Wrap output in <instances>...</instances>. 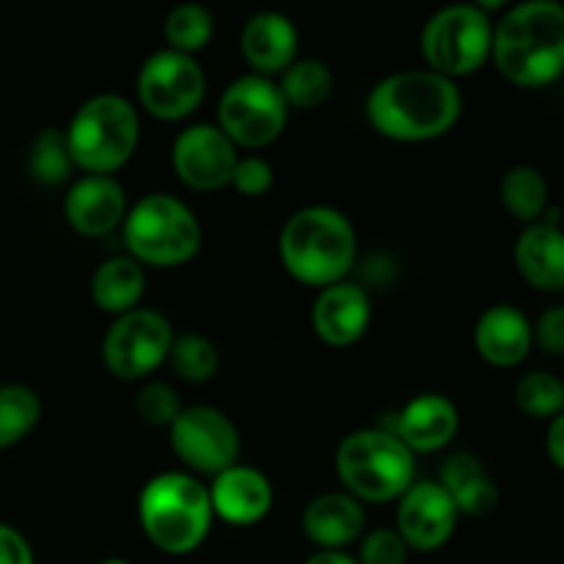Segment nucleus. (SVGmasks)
I'll use <instances>...</instances> for the list:
<instances>
[{
	"label": "nucleus",
	"mask_w": 564,
	"mask_h": 564,
	"mask_svg": "<svg viewBox=\"0 0 564 564\" xmlns=\"http://www.w3.org/2000/svg\"><path fill=\"white\" fill-rule=\"evenodd\" d=\"M463 110L455 80L430 69H408L386 77L367 99V119L383 138L422 143L446 135Z\"/></svg>",
	"instance_id": "obj_1"
},
{
	"label": "nucleus",
	"mask_w": 564,
	"mask_h": 564,
	"mask_svg": "<svg viewBox=\"0 0 564 564\" xmlns=\"http://www.w3.org/2000/svg\"><path fill=\"white\" fill-rule=\"evenodd\" d=\"M496 69L521 88H545L564 75V6L518 3L494 22Z\"/></svg>",
	"instance_id": "obj_2"
},
{
	"label": "nucleus",
	"mask_w": 564,
	"mask_h": 564,
	"mask_svg": "<svg viewBox=\"0 0 564 564\" xmlns=\"http://www.w3.org/2000/svg\"><path fill=\"white\" fill-rule=\"evenodd\" d=\"M279 253L292 279L325 290L341 284L350 273L356 262V229L339 209H297L281 229Z\"/></svg>",
	"instance_id": "obj_3"
},
{
	"label": "nucleus",
	"mask_w": 564,
	"mask_h": 564,
	"mask_svg": "<svg viewBox=\"0 0 564 564\" xmlns=\"http://www.w3.org/2000/svg\"><path fill=\"white\" fill-rule=\"evenodd\" d=\"M138 518L149 543L171 556H185L202 549L213 529L209 488L191 474L169 471L149 479L138 499Z\"/></svg>",
	"instance_id": "obj_4"
},
{
	"label": "nucleus",
	"mask_w": 564,
	"mask_h": 564,
	"mask_svg": "<svg viewBox=\"0 0 564 564\" xmlns=\"http://www.w3.org/2000/svg\"><path fill=\"white\" fill-rule=\"evenodd\" d=\"M75 169L110 176L124 169L138 149L141 119L130 99L99 94L83 102L64 130Z\"/></svg>",
	"instance_id": "obj_5"
},
{
	"label": "nucleus",
	"mask_w": 564,
	"mask_h": 564,
	"mask_svg": "<svg viewBox=\"0 0 564 564\" xmlns=\"http://www.w3.org/2000/svg\"><path fill=\"white\" fill-rule=\"evenodd\" d=\"M336 474L356 501L386 505L411 488L416 460L389 430H358L336 449Z\"/></svg>",
	"instance_id": "obj_6"
},
{
	"label": "nucleus",
	"mask_w": 564,
	"mask_h": 564,
	"mask_svg": "<svg viewBox=\"0 0 564 564\" xmlns=\"http://www.w3.org/2000/svg\"><path fill=\"white\" fill-rule=\"evenodd\" d=\"M124 246L141 268H180L202 248V226L182 198L149 193L127 209Z\"/></svg>",
	"instance_id": "obj_7"
},
{
	"label": "nucleus",
	"mask_w": 564,
	"mask_h": 564,
	"mask_svg": "<svg viewBox=\"0 0 564 564\" xmlns=\"http://www.w3.org/2000/svg\"><path fill=\"white\" fill-rule=\"evenodd\" d=\"M494 53V20L479 6H449L427 20L422 55L441 77H466L482 69Z\"/></svg>",
	"instance_id": "obj_8"
},
{
	"label": "nucleus",
	"mask_w": 564,
	"mask_h": 564,
	"mask_svg": "<svg viewBox=\"0 0 564 564\" xmlns=\"http://www.w3.org/2000/svg\"><path fill=\"white\" fill-rule=\"evenodd\" d=\"M286 108L279 83L262 75H246L229 83L218 102V127L235 147L262 149L284 132Z\"/></svg>",
	"instance_id": "obj_9"
},
{
	"label": "nucleus",
	"mask_w": 564,
	"mask_h": 564,
	"mask_svg": "<svg viewBox=\"0 0 564 564\" xmlns=\"http://www.w3.org/2000/svg\"><path fill=\"white\" fill-rule=\"evenodd\" d=\"M207 77L193 55L158 50L138 72V99L160 121L187 119L204 102Z\"/></svg>",
	"instance_id": "obj_10"
},
{
	"label": "nucleus",
	"mask_w": 564,
	"mask_h": 564,
	"mask_svg": "<svg viewBox=\"0 0 564 564\" xmlns=\"http://www.w3.org/2000/svg\"><path fill=\"white\" fill-rule=\"evenodd\" d=\"M174 330L154 308H132L116 317L102 341V361L119 380H141L169 361Z\"/></svg>",
	"instance_id": "obj_11"
},
{
	"label": "nucleus",
	"mask_w": 564,
	"mask_h": 564,
	"mask_svg": "<svg viewBox=\"0 0 564 564\" xmlns=\"http://www.w3.org/2000/svg\"><path fill=\"white\" fill-rule=\"evenodd\" d=\"M171 449L198 474H224L237 466L240 455V433L224 411L209 405L182 408L176 422L171 424Z\"/></svg>",
	"instance_id": "obj_12"
},
{
	"label": "nucleus",
	"mask_w": 564,
	"mask_h": 564,
	"mask_svg": "<svg viewBox=\"0 0 564 564\" xmlns=\"http://www.w3.org/2000/svg\"><path fill=\"white\" fill-rule=\"evenodd\" d=\"M176 176L193 191H220L231 185L237 165V147L218 124H193L176 135L171 149Z\"/></svg>",
	"instance_id": "obj_13"
},
{
	"label": "nucleus",
	"mask_w": 564,
	"mask_h": 564,
	"mask_svg": "<svg viewBox=\"0 0 564 564\" xmlns=\"http://www.w3.org/2000/svg\"><path fill=\"white\" fill-rule=\"evenodd\" d=\"M457 527V507L438 482H413L397 507V532L408 549H444Z\"/></svg>",
	"instance_id": "obj_14"
},
{
	"label": "nucleus",
	"mask_w": 564,
	"mask_h": 564,
	"mask_svg": "<svg viewBox=\"0 0 564 564\" xmlns=\"http://www.w3.org/2000/svg\"><path fill=\"white\" fill-rule=\"evenodd\" d=\"M64 215L83 237H102L124 224L127 193L113 176L86 174L72 182L64 198Z\"/></svg>",
	"instance_id": "obj_15"
},
{
	"label": "nucleus",
	"mask_w": 564,
	"mask_h": 564,
	"mask_svg": "<svg viewBox=\"0 0 564 564\" xmlns=\"http://www.w3.org/2000/svg\"><path fill=\"white\" fill-rule=\"evenodd\" d=\"M372 319V303L369 295L356 284L325 286L319 290L312 308L314 334L330 347H350L367 334Z\"/></svg>",
	"instance_id": "obj_16"
},
{
	"label": "nucleus",
	"mask_w": 564,
	"mask_h": 564,
	"mask_svg": "<svg viewBox=\"0 0 564 564\" xmlns=\"http://www.w3.org/2000/svg\"><path fill=\"white\" fill-rule=\"evenodd\" d=\"M213 516L231 527H253L273 507V485L262 471L248 466H231L218 474L209 488Z\"/></svg>",
	"instance_id": "obj_17"
},
{
	"label": "nucleus",
	"mask_w": 564,
	"mask_h": 564,
	"mask_svg": "<svg viewBox=\"0 0 564 564\" xmlns=\"http://www.w3.org/2000/svg\"><path fill=\"white\" fill-rule=\"evenodd\" d=\"M460 427V413L455 402L444 394H419L416 400L408 402L394 416V430L391 433L416 455H430L452 444Z\"/></svg>",
	"instance_id": "obj_18"
},
{
	"label": "nucleus",
	"mask_w": 564,
	"mask_h": 564,
	"mask_svg": "<svg viewBox=\"0 0 564 564\" xmlns=\"http://www.w3.org/2000/svg\"><path fill=\"white\" fill-rule=\"evenodd\" d=\"M242 55L253 75H281L297 61V28L279 11H259L242 28Z\"/></svg>",
	"instance_id": "obj_19"
},
{
	"label": "nucleus",
	"mask_w": 564,
	"mask_h": 564,
	"mask_svg": "<svg viewBox=\"0 0 564 564\" xmlns=\"http://www.w3.org/2000/svg\"><path fill=\"white\" fill-rule=\"evenodd\" d=\"M474 345L488 364L501 369L518 367L534 345L532 323L516 306H490L474 328Z\"/></svg>",
	"instance_id": "obj_20"
},
{
	"label": "nucleus",
	"mask_w": 564,
	"mask_h": 564,
	"mask_svg": "<svg viewBox=\"0 0 564 564\" xmlns=\"http://www.w3.org/2000/svg\"><path fill=\"white\" fill-rule=\"evenodd\" d=\"M516 268L529 286L540 292L564 290V231L560 226L529 224L516 240Z\"/></svg>",
	"instance_id": "obj_21"
},
{
	"label": "nucleus",
	"mask_w": 564,
	"mask_h": 564,
	"mask_svg": "<svg viewBox=\"0 0 564 564\" xmlns=\"http://www.w3.org/2000/svg\"><path fill=\"white\" fill-rule=\"evenodd\" d=\"M303 534L319 551H341L356 543L367 527L361 501L350 494H323L303 510Z\"/></svg>",
	"instance_id": "obj_22"
},
{
	"label": "nucleus",
	"mask_w": 564,
	"mask_h": 564,
	"mask_svg": "<svg viewBox=\"0 0 564 564\" xmlns=\"http://www.w3.org/2000/svg\"><path fill=\"white\" fill-rule=\"evenodd\" d=\"M441 488L455 501L457 516H488L499 505V490L482 463L468 452H457L441 466Z\"/></svg>",
	"instance_id": "obj_23"
},
{
	"label": "nucleus",
	"mask_w": 564,
	"mask_h": 564,
	"mask_svg": "<svg viewBox=\"0 0 564 564\" xmlns=\"http://www.w3.org/2000/svg\"><path fill=\"white\" fill-rule=\"evenodd\" d=\"M147 290V273L130 257H113L97 268L91 279V297L102 312L121 314L132 312L141 303Z\"/></svg>",
	"instance_id": "obj_24"
},
{
	"label": "nucleus",
	"mask_w": 564,
	"mask_h": 564,
	"mask_svg": "<svg viewBox=\"0 0 564 564\" xmlns=\"http://www.w3.org/2000/svg\"><path fill=\"white\" fill-rule=\"evenodd\" d=\"M279 91L286 108L314 110L334 91V75L328 66L317 58H297L295 64L281 72Z\"/></svg>",
	"instance_id": "obj_25"
},
{
	"label": "nucleus",
	"mask_w": 564,
	"mask_h": 564,
	"mask_svg": "<svg viewBox=\"0 0 564 564\" xmlns=\"http://www.w3.org/2000/svg\"><path fill=\"white\" fill-rule=\"evenodd\" d=\"M501 202L512 218L538 224L549 213V182L532 165H516L501 180Z\"/></svg>",
	"instance_id": "obj_26"
},
{
	"label": "nucleus",
	"mask_w": 564,
	"mask_h": 564,
	"mask_svg": "<svg viewBox=\"0 0 564 564\" xmlns=\"http://www.w3.org/2000/svg\"><path fill=\"white\" fill-rule=\"evenodd\" d=\"M42 419V400L20 383L0 386V449H11L36 430Z\"/></svg>",
	"instance_id": "obj_27"
},
{
	"label": "nucleus",
	"mask_w": 564,
	"mask_h": 564,
	"mask_svg": "<svg viewBox=\"0 0 564 564\" xmlns=\"http://www.w3.org/2000/svg\"><path fill=\"white\" fill-rule=\"evenodd\" d=\"M28 169H31V176L39 185L55 187L69 180L75 163H72L64 130L47 127V130H42L33 138L31 152H28Z\"/></svg>",
	"instance_id": "obj_28"
},
{
	"label": "nucleus",
	"mask_w": 564,
	"mask_h": 564,
	"mask_svg": "<svg viewBox=\"0 0 564 564\" xmlns=\"http://www.w3.org/2000/svg\"><path fill=\"white\" fill-rule=\"evenodd\" d=\"M165 42L169 50L185 55H196L198 50H204L209 44L215 33V20L204 6L198 3H182L165 17Z\"/></svg>",
	"instance_id": "obj_29"
},
{
	"label": "nucleus",
	"mask_w": 564,
	"mask_h": 564,
	"mask_svg": "<svg viewBox=\"0 0 564 564\" xmlns=\"http://www.w3.org/2000/svg\"><path fill=\"white\" fill-rule=\"evenodd\" d=\"M169 364L182 380L187 383H207L218 372V350L213 341L202 334H185L174 336L171 345Z\"/></svg>",
	"instance_id": "obj_30"
},
{
	"label": "nucleus",
	"mask_w": 564,
	"mask_h": 564,
	"mask_svg": "<svg viewBox=\"0 0 564 564\" xmlns=\"http://www.w3.org/2000/svg\"><path fill=\"white\" fill-rule=\"evenodd\" d=\"M516 402L527 416L556 419L564 411V383L551 372H529L518 380Z\"/></svg>",
	"instance_id": "obj_31"
},
{
	"label": "nucleus",
	"mask_w": 564,
	"mask_h": 564,
	"mask_svg": "<svg viewBox=\"0 0 564 564\" xmlns=\"http://www.w3.org/2000/svg\"><path fill=\"white\" fill-rule=\"evenodd\" d=\"M138 413L147 424L154 427H171L176 422V416L182 413L180 394H176L171 386L165 383H149L143 386L141 394H138Z\"/></svg>",
	"instance_id": "obj_32"
},
{
	"label": "nucleus",
	"mask_w": 564,
	"mask_h": 564,
	"mask_svg": "<svg viewBox=\"0 0 564 564\" xmlns=\"http://www.w3.org/2000/svg\"><path fill=\"white\" fill-rule=\"evenodd\" d=\"M408 545L397 529H375L364 538L358 564H405Z\"/></svg>",
	"instance_id": "obj_33"
},
{
	"label": "nucleus",
	"mask_w": 564,
	"mask_h": 564,
	"mask_svg": "<svg viewBox=\"0 0 564 564\" xmlns=\"http://www.w3.org/2000/svg\"><path fill=\"white\" fill-rule=\"evenodd\" d=\"M231 187L248 198H259L273 187V169L264 158L248 154V158H237L235 174H231Z\"/></svg>",
	"instance_id": "obj_34"
},
{
	"label": "nucleus",
	"mask_w": 564,
	"mask_h": 564,
	"mask_svg": "<svg viewBox=\"0 0 564 564\" xmlns=\"http://www.w3.org/2000/svg\"><path fill=\"white\" fill-rule=\"evenodd\" d=\"M534 345L549 356H564V306H551L532 328Z\"/></svg>",
	"instance_id": "obj_35"
},
{
	"label": "nucleus",
	"mask_w": 564,
	"mask_h": 564,
	"mask_svg": "<svg viewBox=\"0 0 564 564\" xmlns=\"http://www.w3.org/2000/svg\"><path fill=\"white\" fill-rule=\"evenodd\" d=\"M0 564H33L31 543L9 523H0Z\"/></svg>",
	"instance_id": "obj_36"
},
{
	"label": "nucleus",
	"mask_w": 564,
	"mask_h": 564,
	"mask_svg": "<svg viewBox=\"0 0 564 564\" xmlns=\"http://www.w3.org/2000/svg\"><path fill=\"white\" fill-rule=\"evenodd\" d=\"M545 449H549L551 463L564 471V411L556 419H551L549 435H545Z\"/></svg>",
	"instance_id": "obj_37"
},
{
	"label": "nucleus",
	"mask_w": 564,
	"mask_h": 564,
	"mask_svg": "<svg viewBox=\"0 0 564 564\" xmlns=\"http://www.w3.org/2000/svg\"><path fill=\"white\" fill-rule=\"evenodd\" d=\"M306 564H358V560L345 551H317V554L308 556Z\"/></svg>",
	"instance_id": "obj_38"
},
{
	"label": "nucleus",
	"mask_w": 564,
	"mask_h": 564,
	"mask_svg": "<svg viewBox=\"0 0 564 564\" xmlns=\"http://www.w3.org/2000/svg\"><path fill=\"white\" fill-rule=\"evenodd\" d=\"M99 564H130L127 560H105V562H99Z\"/></svg>",
	"instance_id": "obj_39"
}]
</instances>
